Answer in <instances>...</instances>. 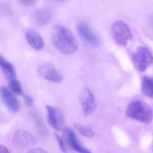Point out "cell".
<instances>
[{"instance_id":"cell-1","label":"cell","mask_w":153,"mask_h":153,"mask_svg":"<svg viewBox=\"0 0 153 153\" xmlns=\"http://www.w3.org/2000/svg\"><path fill=\"white\" fill-rule=\"evenodd\" d=\"M51 41L55 49L64 54H72L78 49L77 42L72 32L61 25L53 26L52 29Z\"/></svg>"},{"instance_id":"cell-2","label":"cell","mask_w":153,"mask_h":153,"mask_svg":"<svg viewBox=\"0 0 153 153\" xmlns=\"http://www.w3.org/2000/svg\"><path fill=\"white\" fill-rule=\"evenodd\" d=\"M126 114L131 119L145 124H149L153 119L151 107L140 100L131 102L128 105Z\"/></svg>"},{"instance_id":"cell-3","label":"cell","mask_w":153,"mask_h":153,"mask_svg":"<svg viewBox=\"0 0 153 153\" xmlns=\"http://www.w3.org/2000/svg\"><path fill=\"white\" fill-rule=\"evenodd\" d=\"M112 37L114 42L120 46H125L132 40L131 31L128 25L122 21L114 23L111 27Z\"/></svg>"},{"instance_id":"cell-4","label":"cell","mask_w":153,"mask_h":153,"mask_svg":"<svg viewBox=\"0 0 153 153\" xmlns=\"http://www.w3.org/2000/svg\"><path fill=\"white\" fill-rule=\"evenodd\" d=\"M135 67L141 72H144L153 63V56L148 49L143 46L137 47L131 55Z\"/></svg>"},{"instance_id":"cell-5","label":"cell","mask_w":153,"mask_h":153,"mask_svg":"<svg viewBox=\"0 0 153 153\" xmlns=\"http://www.w3.org/2000/svg\"><path fill=\"white\" fill-rule=\"evenodd\" d=\"M79 98L84 114L85 116L93 114L96 110L97 102L92 90L88 88H85L82 90Z\"/></svg>"},{"instance_id":"cell-6","label":"cell","mask_w":153,"mask_h":153,"mask_svg":"<svg viewBox=\"0 0 153 153\" xmlns=\"http://www.w3.org/2000/svg\"><path fill=\"white\" fill-rule=\"evenodd\" d=\"M12 141L15 146L21 149H29L36 144L35 136L30 131L23 129L17 131L13 135Z\"/></svg>"},{"instance_id":"cell-7","label":"cell","mask_w":153,"mask_h":153,"mask_svg":"<svg viewBox=\"0 0 153 153\" xmlns=\"http://www.w3.org/2000/svg\"><path fill=\"white\" fill-rule=\"evenodd\" d=\"M46 109L50 125L57 131L63 130L65 128V117L61 110L49 105H46Z\"/></svg>"},{"instance_id":"cell-8","label":"cell","mask_w":153,"mask_h":153,"mask_svg":"<svg viewBox=\"0 0 153 153\" xmlns=\"http://www.w3.org/2000/svg\"><path fill=\"white\" fill-rule=\"evenodd\" d=\"M38 74L43 78L54 83H59L63 80L62 74L51 63H45L38 68Z\"/></svg>"},{"instance_id":"cell-9","label":"cell","mask_w":153,"mask_h":153,"mask_svg":"<svg viewBox=\"0 0 153 153\" xmlns=\"http://www.w3.org/2000/svg\"><path fill=\"white\" fill-rule=\"evenodd\" d=\"M62 138L64 139L66 146H68L74 151L81 153H91L79 143L75 132L70 128H65L63 130Z\"/></svg>"},{"instance_id":"cell-10","label":"cell","mask_w":153,"mask_h":153,"mask_svg":"<svg viewBox=\"0 0 153 153\" xmlns=\"http://www.w3.org/2000/svg\"><path fill=\"white\" fill-rule=\"evenodd\" d=\"M77 31L81 38L89 45L97 46L99 44L98 37L86 23H79L77 26Z\"/></svg>"},{"instance_id":"cell-11","label":"cell","mask_w":153,"mask_h":153,"mask_svg":"<svg viewBox=\"0 0 153 153\" xmlns=\"http://www.w3.org/2000/svg\"><path fill=\"white\" fill-rule=\"evenodd\" d=\"M1 95L3 102L10 111L15 113L20 111V105L19 102L6 87H1Z\"/></svg>"},{"instance_id":"cell-12","label":"cell","mask_w":153,"mask_h":153,"mask_svg":"<svg viewBox=\"0 0 153 153\" xmlns=\"http://www.w3.org/2000/svg\"><path fill=\"white\" fill-rule=\"evenodd\" d=\"M26 39L28 44L35 51H40L45 48V42L40 34L33 30L27 29L25 32Z\"/></svg>"},{"instance_id":"cell-13","label":"cell","mask_w":153,"mask_h":153,"mask_svg":"<svg viewBox=\"0 0 153 153\" xmlns=\"http://www.w3.org/2000/svg\"><path fill=\"white\" fill-rule=\"evenodd\" d=\"M0 66L3 74L8 80L11 81L16 79L15 67L12 63L1 56L0 57Z\"/></svg>"},{"instance_id":"cell-14","label":"cell","mask_w":153,"mask_h":153,"mask_svg":"<svg viewBox=\"0 0 153 153\" xmlns=\"http://www.w3.org/2000/svg\"><path fill=\"white\" fill-rule=\"evenodd\" d=\"M51 17V14L47 10L41 9L36 11L34 19L36 24L40 26H43L48 23Z\"/></svg>"},{"instance_id":"cell-15","label":"cell","mask_w":153,"mask_h":153,"mask_svg":"<svg viewBox=\"0 0 153 153\" xmlns=\"http://www.w3.org/2000/svg\"><path fill=\"white\" fill-rule=\"evenodd\" d=\"M141 89L146 95L153 98V78L145 76L142 79Z\"/></svg>"},{"instance_id":"cell-16","label":"cell","mask_w":153,"mask_h":153,"mask_svg":"<svg viewBox=\"0 0 153 153\" xmlns=\"http://www.w3.org/2000/svg\"><path fill=\"white\" fill-rule=\"evenodd\" d=\"M74 127L79 133L84 137L91 138L95 136L94 131L89 127L77 123L74 124Z\"/></svg>"},{"instance_id":"cell-17","label":"cell","mask_w":153,"mask_h":153,"mask_svg":"<svg viewBox=\"0 0 153 153\" xmlns=\"http://www.w3.org/2000/svg\"><path fill=\"white\" fill-rule=\"evenodd\" d=\"M9 88L12 92L16 94L22 95L24 93L22 90L21 85L16 79L10 81Z\"/></svg>"},{"instance_id":"cell-18","label":"cell","mask_w":153,"mask_h":153,"mask_svg":"<svg viewBox=\"0 0 153 153\" xmlns=\"http://www.w3.org/2000/svg\"><path fill=\"white\" fill-rule=\"evenodd\" d=\"M55 137L58 141L59 144V146L61 150L63 152H67V146H66V144L65 141L63 139L62 137H61L59 134L56 133H54Z\"/></svg>"},{"instance_id":"cell-19","label":"cell","mask_w":153,"mask_h":153,"mask_svg":"<svg viewBox=\"0 0 153 153\" xmlns=\"http://www.w3.org/2000/svg\"><path fill=\"white\" fill-rule=\"evenodd\" d=\"M22 95L23 96V98H24L26 105L28 106H32L33 104V99L29 96L24 94V93L22 94Z\"/></svg>"},{"instance_id":"cell-20","label":"cell","mask_w":153,"mask_h":153,"mask_svg":"<svg viewBox=\"0 0 153 153\" xmlns=\"http://www.w3.org/2000/svg\"><path fill=\"white\" fill-rule=\"evenodd\" d=\"M28 153H47L48 151L42 148H36L32 149L28 151Z\"/></svg>"},{"instance_id":"cell-21","label":"cell","mask_w":153,"mask_h":153,"mask_svg":"<svg viewBox=\"0 0 153 153\" xmlns=\"http://www.w3.org/2000/svg\"><path fill=\"white\" fill-rule=\"evenodd\" d=\"M19 1L25 6H31L33 5L37 1V0H18Z\"/></svg>"},{"instance_id":"cell-22","label":"cell","mask_w":153,"mask_h":153,"mask_svg":"<svg viewBox=\"0 0 153 153\" xmlns=\"http://www.w3.org/2000/svg\"><path fill=\"white\" fill-rule=\"evenodd\" d=\"M0 153H10V151L4 145H0Z\"/></svg>"},{"instance_id":"cell-23","label":"cell","mask_w":153,"mask_h":153,"mask_svg":"<svg viewBox=\"0 0 153 153\" xmlns=\"http://www.w3.org/2000/svg\"><path fill=\"white\" fill-rule=\"evenodd\" d=\"M150 24H151V26H152V27H153V16H152V17L150 19Z\"/></svg>"},{"instance_id":"cell-24","label":"cell","mask_w":153,"mask_h":153,"mask_svg":"<svg viewBox=\"0 0 153 153\" xmlns=\"http://www.w3.org/2000/svg\"><path fill=\"white\" fill-rule=\"evenodd\" d=\"M59 1H64V0H59Z\"/></svg>"},{"instance_id":"cell-25","label":"cell","mask_w":153,"mask_h":153,"mask_svg":"<svg viewBox=\"0 0 153 153\" xmlns=\"http://www.w3.org/2000/svg\"></svg>"}]
</instances>
